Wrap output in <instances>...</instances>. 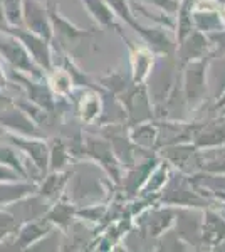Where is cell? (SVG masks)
Returning a JSON list of instances; mask_svg holds the SVG:
<instances>
[{"label": "cell", "instance_id": "7402d4cb", "mask_svg": "<svg viewBox=\"0 0 225 252\" xmlns=\"http://www.w3.org/2000/svg\"><path fill=\"white\" fill-rule=\"evenodd\" d=\"M0 251H2V242H0Z\"/></svg>", "mask_w": 225, "mask_h": 252}, {"label": "cell", "instance_id": "44dd1931", "mask_svg": "<svg viewBox=\"0 0 225 252\" xmlns=\"http://www.w3.org/2000/svg\"><path fill=\"white\" fill-rule=\"evenodd\" d=\"M5 141V129L0 126V143H3Z\"/></svg>", "mask_w": 225, "mask_h": 252}, {"label": "cell", "instance_id": "7a4b0ae2", "mask_svg": "<svg viewBox=\"0 0 225 252\" xmlns=\"http://www.w3.org/2000/svg\"><path fill=\"white\" fill-rule=\"evenodd\" d=\"M3 34H10L26 47V51L31 54V58L35 61V64L42 69V71H52L54 64H52V49L51 40L40 37L34 32L24 29V27H7L2 31Z\"/></svg>", "mask_w": 225, "mask_h": 252}, {"label": "cell", "instance_id": "e0dca14e", "mask_svg": "<svg viewBox=\"0 0 225 252\" xmlns=\"http://www.w3.org/2000/svg\"><path fill=\"white\" fill-rule=\"evenodd\" d=\"M9 27H22V0H0Z\"/></svg>", "mask_w": 225, "mask_h": 252}, {"label": "cell", "instance_id": "30bf717a", "mask_svg": "<svg viewBox=\"0 0 225 252\" xmlns=\"http://www.w3.org/2000/svg\"><path fill=\"white\" fill-rule=\"evenodd\" d=\"M35 192H37V182H29V180L0 182V209H5L7 205L14 204V202H17L20 198Z\"/></svg>", "mask_w": 225, "mask_h": 252}, {"label": "cell", "instance_id": "8992f818", "mask_svg": "<svg viewBox=\"0 0 225 252\" xmlns=\"http://www.w3.org/2000/svg\"><path fill=\"white\" fill-rule=\"evenodd\" d=\"M47 12H49V19H51V26H52V40H57L63 47L71 46V44L77 42L79 39L88 37L89 35L88 31L79 29L71 20H67L64 17L52 2H47Z\"/></svg>", "mask_w": 225, "mask_h": 252}, {"label": "cell", "instance_id": "ffe728a7", "mask_svg": "<svg viewBox=\"0 0 225 252\" xmlns=\"http://www.w3.org/2000/svg\"><path fill=\"white\" fill-rule=\"evenodd\" d=\"M9 27V24H7L5 20V15H3V9H2V2H0V32H2L3 29H7Z\"/></svg>", "mask_w": 225, "mask_h": 252}, {"label": "cell", "instance_id": "7c38bea8", "mask_svg": "<svg viewBox=\"0 0 225 252\" xmlns=\"http://www.w3.org/2000/svg\"><path fill=\"white\" fill-rule=\"evenodd\" d=\"M44 217H46L54 227L67 229L69 223L72 222V217H74V207L69 205L67 202H64V200H56L54 204H51V207H49V210Z\"/></svg>", "mask_w": 225, "mask_h": 252}, {"label": "cell", "instance_id": "ba28073f", "mask_svg": "<svg viewBox=\"0 0 225 252\" xmlns=\"http://www.w3.org/2000/svg\"><path fill=\"white\" fill-rule=\"evenodd\" d=\"M51 207V202L46 200L44 197L35 192L31 193L27 197L20 198V200L14 202V204L7 205L5 209L9 210L15 215V219L22 223V222H29V220H34V219H40L46 215V212Z\"/></svg>", "mask_w": 225, "mask_h": 252}, {"label": "cell", "instance_id": "d6986e66", "mask_svg": "<svg viewBox=\"0 0 225 252\" xmlns=\"http://www.w3.org/2000/svg\"><path fill=\"white\" fill-rule=\"evenodd\" d=\"M7 84H9V72L5 71L3 63L0 61V91H3L7 88Z\"/></svg>", "mask_w": 225, "mask_h": 252}, {"label": "cell", "instance_id": "8fae6325", "mask_svg": "<svg viewBox=\"0 0 225 252\" xmlns=\"http://www.w3.org/2000/svg\"><path fill=\"white\" fill-rule=\"evenodd\" d=\"M0 163L9 166V168L15 170L20 177L29 180L31 178V172H29V163L31 160L22 155L19 148H15L10 143H0Z\"/></svg>", "mask_w": 225, "mask_h": 252}, {"label": "cell", "instance_id": "9a60e30c", "mask_svg": "<svg viewBox=\"0 0 225 252\" xmlns=\"http://www.w3.org/2000/svg\"><path fill=\"white\" fill-rule=\"evenodd\" d=\"M20 222L15 219V215L9 212L7 209H0V242L2 246L14 239L17 234Z\"/></svg>", "mask_w": 225, "mask_h": 252}, {"label": "cell", "instance_id": "277c9868", "mask_svg": "<svg viewBox=\"0 0 225 252\" xmlns=\"http://www.w3.org/2000/svg\"><path fill=\"white\" fill-rule=\"evenodd\" d=\"M22 27L40 37L52 40L47 3H44L42 0H22Z\"/></svg>", "mask_w": 225, "mask_h": 252}, {"label": "cell", "instance_id": "5b68a950", "mask_svg": "<svg viewBox=\"0 0 225 252\" xmlns=\"http://www.w3.org/2000/svg\"><path fill=\"white\" fill-rule=\"evenodd\" d=\"M52 229H54V225H52L46 217L34 219V220H29V222H22L19 225V230H17V234L14 235V239L9 242H5L3 246L12 244V246H14L12 249L14 251L29 249V247H32L34 244L42 241ZM3 246H2V251H3Z\"/></svg>", "mask_w": 225, "mask_h": 252}, {"label": "cell", "instance_id": "5bb4252c", "mask_svg": "<svg viewBox=\"0 0 225 252\" xmlns=\"http://www.w3.org/2000/svg\"><path fill=\"white\" fill-rule=\"evenodd\" d=\"M69 160V152L61 140H54L49 145V168L47 172H61Z\"/></svg>", "mask_w": 225, "mask_h": 252}, {"label": "cell", "instance_id": "3957f363", "mask_svg": "<svg viewBox=\"0 0 225 252\" xmlns=\"http://www.w3.org/2000/svg\"><path fill=\"white\" fill-rule=\"evenodd\" d=\"M5 141L14 145L22 152V155L29 158L34 163L35 168L42 173V177L47 173L49 168V145L40 136H20L15 133L5 131Z\"/></svg>", "mask_w": 225, "mask_h": 252}, {"label": "cell", "instance_id": "52a82bcc", "mask_svg": "<svg viewBox=\"0 0 225 252\" xmlns=\"http://www.w3.org/2000/svg\"><path fill=\"white\" fill-rule=\"evenodd\" d=\"M0 126L5 131L15 133L20 136H40L44 138V133L40 126L34 123L31 116L26 111H22L19 106L9 108L0 115Z\"/></svg>", "mask_w": 225, "mask_h": 252}, {"label": "cell", "instance_id": "9c48e42d", "mask_svg": "<svg viewBox=\"0 0 225 252\" xmlns=\"http://www.w3.org/2000/svg\"><path fill=\"white\" fill-rule=\"evenodd\" d=\"M69 177H71V172H63V170L61 172H47L40 178V182H37V193L52 204L63 195Z\"/></svg>", "mask_w": 225, "mask_h": 252}, {"label": "cell", "instance_id": "4fadbf2b", "mask_svg": "<svg viewBox=\"0 0 225 252\" xmlns=\"http://www.w3.org/2000/svg\"><path fill=\"white\" fill-rule=\"evenodd\" d=\"M94 20L101 26H113V12L106 0H81Z\"/></svg>", "mask_w": 225, "mask_h": 252}, {"label": "cell", "instance_id": "ac0fdd59", "mask_svg": "<svg viewBox=\"0 0 225 252\" xmlns=\"http://www.w3.org/2000/svg\"><path fill=\"white\" fill-rule=\"evenodd\" d=\"M12 180H26V178L20 177L15 170L0 163V182H12Z\"/></svg>", "mask_w": 225, "mask_h": 252}, {"label": "cell", "instance_id": "2e32d148", "mask_svg": "<svg viewBox=\"0 0 225 252\" xmlns=\"http://www.w3.org/2000/svg\"><path fill=\"white\" fill-rule=\"evenodd\" d=\"M51 72V78L46 79L51 91L54 94H59V96H64L71 91V84H72V79H71V74L67 71H57V69H52Z\"/></svg>", "mask_w": 225, "mask_h": 252}, {"label": "cell", "instance_id": "6da1fadb", "mask_svg": "<svg viewBox=\"0 0 225 252\" xmlns=\"http://www.w3.org/2000/svg\"><path fill=\"white\" fill-rule=\"evenodd\" d=\"M0 58L7 61L12 66V69H15V71L29 74L32 78H39V79L46 78L42 69L35 64V61L26 51V47L14 35L0 32Z\"/></svg>", "mask_w": 225, "mask_h": 252}]
</instances>
